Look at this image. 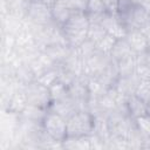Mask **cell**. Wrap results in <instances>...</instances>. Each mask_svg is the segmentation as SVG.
Listing matches in <instances>:
<instances>
[{
  "label": "cell",
  "instance_id": "2e32d148",
  "mask_svg": "<svg viewBox=\"0 0 150 150\" xmlns=\"http://www.w3.org/2000/svg\"><path fill=\"white\" fill-rule=\"evenodd\" d=\"M108 33L105 32V29L103 28V26L100 22H90L89 28H88V34H87V39H89L90 41H93L95 45L102 40Z\"/></svg>",
  "mask_w": 150,
  "mask_h": 150
},
{
  "label": "cell",
  "instance_id": "603a6c76",
  "mask_svg": "<svg viewBox=\"0 0 150 150\" xmlns=\"http://www.w3.org/2000/svg\"><path fill=\"white\" fill-rule=\"evenodd\" d=\"M139 30L145 35V38L148 39V41H149V43H150V20H149Z\"/></svg>",
  "mask_w": 150,
  "mask_h": 150
},
{
  "label": "cell",
  "instance_id": "7c38bea8",
  "mask_svg": "<svg viewBox=\"0 0 150 150\" xmlns=\"http://www.w3.org/2000/svg\"><path fill=\"white\" fill-rule=\"evenodd\" d=\"M127 110L130 117L135 120L139 116L149 114V104L139 100L136 95H131L127 98Z\"/></svg>",
  "mask_w": 150,
  "mask_h": 150
},
{
  "label": "cell",
  "instance_id": "ffe728a7",
  "mask_svg": "<svg viewBox=\"0 0 150 150\" xmlns=\"http://www.w3.org/2000/svg\"><path fill=\"white\" fill-rule=\"evenodd\" d=\"M135 124L142 134L150 137V112L135 118Z\"/></svg>",
  "mask_w": 150,
  "mask_h": 150
},
{
  "label": "cell",
  "instance_id": "52a82bcc",
  "mask_svg": "<svg viewBox=\"0 0 150 150\" xmlns=\"http://www.w3.org/2000/svg\"><path fill=\"white\" fill-rule=\"evenodd\" d=\"M112 61L110 54H105L102 52H98L97 49L90 54L88 57L83 60L84 63V74L89 77H96L100 75L107 67L108 64Z\"/></svg>",
  "mask_w": 150,
  "mask_h": 150
},
{
  "label": "cell",
  "instance_id": "9c48e42d",
  "mask_svg": "<svg viewBox=\"0 0 150 150\" xmlns=\"http://www.w3.org/2000/svg\"><path fill=\"white\" fill-rule=\"evenodd\" d=\"M125 40L128 41L129 46L136 54H142L150 48V43L148 39L139 29L129 30L125 35Z\"/></svg>",
  "mask_w": 150,
  "mask_h": 150
},
{
  "label": "cell",
  "instance_id": "8fae6325",
  "mask_svg": "<svg viewBox=\"0 0 150 150\" xmlns=\"http://www.w3.org/2000/svg\"><path fill=\"white\" fill-rule=\"evenodd\" d=\"M52 8V14H53V20L55 23L62 27V25L69 19L71 13L74 12L71 7L64 1V0H57L55 4L50 6Z\"/></svg>",
  "mask_w": 150,
  "mask_h": 150
},
{
  "label": "cell",
  "instance_id": "3957f363",
  "mask_svg": "<svg viewBox=\"0 0 150 150\" xmlns=\"http://www.w3.org/2000/svg\"><path fill=\"white\" fill-rule=\"evenodd\" d=\"M42 128L50 138L59 143H63L67 138V120L52 110H48L42 120Z\"/></svg>",
  "mask_w": 150,
  "mask_h": 150
},
{
  "label": "cell",
  "instance_id": "44dd1931",
  "mask_svg": "<svg viewBox=\"0 0 150 150\" xmlns=\"http://www.w3.org/2000/svg\"><path fill=\"white\" fill-rule=\"evenodd\" d=\"M107 12L110 14H117L120 8V0H103Z\"/></svg>",
  "mask_w": 150,
  "mask_h": 150
},
{
  "label": "cell",
  "instance_id": "7a4b0ae2",
  "mask_svg": "<svg viewBox=\"0 0 150 150\" xmlns=\"http://www.w3.org/2000/svg\"><path fill=\"white\" fill-rule=\"evenodd\" d=\"M94 116L88 110H79L67 120V137H82L91 135Z\"/></svg>",
  "mask_w": 150,
  "mask_h": 150
},
{
  "label": "cell",
  "instance_id": "9a60e30c",
  "mask_svg": "<svg viewBox=\"0 0 150 150\" xmlns=\"http://www.w3.org/2000/svg\"><path fill=\"white\" fill-rule=\"evenodd\" d=\"M47 111H48V109H45V108H41L38 105H33V104H27L26 108L21 111L20 116L26 118V120H30V121H35V122H42Z\"/></svg>",
  "mask_w": 150,
  "mask_h": 150
},
{
  "label": "cell",
  "instance_id": "d6986e66",
  "mask_svg": "<svg viewBox=\"0 0 150 150\" xmlns=\"http://www.w3.org/2000/svg\"><path fill=\"white\" fill-rule=\"evenodd\" d=\"M118 39H116L115 36L110 35V34H107L102 40H100L97 43H96V49L98 52H102V53H105V54H110L114 45L116 43Z\"/></svg>",
  "mask_w": 150,
  "mask_h": 150
},
{
  "label": "cell",
  "instance_id": "ac0fdd59",
  "mask_svg": "<svg viewBox=\"0 0 150 150\" xmlns=\"http://www.w3.org/2000/svg\"><path fill=\"white\" fill-rule=\"evenodd\" d=\"M135 95L146 104H150V80H141Z\"/></svg>",
  "mask_w": 150,
  "mask_h": 150
},
{
  "label": "cell",
  "instance_id": "8992f818",
  "mask_svg": "<svg viewBox=\"0 0 150 150\" xmlns=\"http://www.w3.org/2000/svg\"><path fill=\"white\" fill-rule=\"evenodd\" d=\"M25 16L34 26H45L54 21L50 6L42 2L41 0L27 2Z\"/></svg>",
  "mask_w": 150,
  "mask_h": 150
},
{
  "label": "cell",
  "instance_id": "4fadbf2b",
  "mask_svg": "<svg viewBox=\"0 0 150 150\" xmlns=\"http://www.w3.org/2000/svg\"><path fill=\"white\" fill-rule=\"evenodd\" d=\"M132 54H136V53L131 49V47L129 46V43L125 40V38L118 39L116 41V43L114 45L111 52H110L111 59L114 61H116V62L120 61V60H122V59H124V57H128V56H130Z\"/></svg>",
  "mask_w": 150,
  "mask_h": 150
},
{
  "label": "cell",
  "instance_id": "5b68a950",
  "mask_svg": "<svg viewBox=\"0 0 150 150\" xmlns=\"http://www.w3.org/2000/svg\"><path fill=\"white\" fill-rule=\"evenodd\" d=\"M117 15L128 32L141 29L150 20L149 13L139 5H132L129 8L118 12Z\"/></svg>",
  "mask_w": 150,
  "mask_h": 150
},
{
  "label": "cell",
  "instance_id": "277c9868",
  "mask_svg": "<svg viewBox=\"0 0 150 150\" xmlns=\"http://www.w3.org/2000/svg\"><path fill=\"white\" fill-rule=\"evenodd\" d=\"M23 91L27 98L28 104L38 105L45 109H49L52 104V95L49 87L42 84L38 80L26 84L23 87Z\"/></svg>",
  "mask_w": 150,
  "mask_h": 150
},
{
  "label": "cell",
  "instance_id": "7402d4cb",
  "mask_svg": "<svg viewBox=\"0 0 150 150\" xmlns=\"http://www.w3.org/2000/svg\"><path fill=\"white\" fill-rule=\"evenodd\" d=\"M138 60L142 61V62H144L145 64H148L150 67V48L148 50H145L144 53L138 54Z\"/></svg>",
  "mask_w": 150,
  "mask_h": 150
},
{
  "label": "cell",
  "instance_id": "5bb4252c",
  "mask_svg": "<svg viewBox=\"0 0 150 150\" xmlns=\"http://www.w3.org/2000/svg\"><path fill=\"white\" fill-rule=\"evenodd\" d=\"M138 62V56L137 54H132L128 57H124L120 61H117V69H118V74L120 77L121 76H128L135 73L136 66Z\"/></svg>",
  "mask_w": 150,
  "mask_h": 150
},
{
  "label": "cell",
  "instance_id": "6da1fadb",
  "mask_svg": "<svg viewBox=\"0 0 150 150\" xmlns=\"http://www.w3.org/2000/svg\"><path fill=\"white\" fill-rule=\"evenodd\" d=\"M89 25H90V21L86 12L74 11L71 13L69 19L61 27L66 42L70 48H76L84 40H87Z\"/></svg>",
  "mask_w": 150,
  "mask_h": 150
},
{
  "label": "cell",
  "instance_id": "ba28073f",
  "mask_svg": "<svg viewBox=\"0 0 150 150\" xmlns=\"http://www.w3.org/2000/svg\"><path fill=\"white\" fill-rule=\"evenodd\" d=\"M100 23L103 26V28L105 29V32L108 34L115 36L116 39H123V38H125V35L128 33V30L125 29V27L121 22L117 14L105 13L102 16Z\"/></svg>",
  "mask_w": 150,
  "mask_h": 150
},
{
  "label": "cell",
  "instance_id": "30bf717a",
  "mask_svg": "<svg viewBox=\"0 0 150 150\" xmlns=\"http://www.w3.org/2000/svg\"><path fill=\"white\" fill-rule=\"evenodd\" d=\"M139 79L137 77V75L134 73L131 75H128V76H121L117 82L115 83V88L123 95L125 96L127 98L131 95H135V91H136V88L139 83Z\"/></svg>",
  "mask_w": 150,
  "mask_h": 150
},
{
  "label": "cell",
  "instance_id": "e0dca14e",
  "mask_svg": "<svg viewBox=\"0 0 150 150\" xmlns=\"http://www.w3.org/2000/svg\"><path fill=\"white\" fill-rule=\"evenodd\" d=\"M36 80H38L39 82H41L42 84H45V86H47V87H50L53 83H55V82L59 80L57 67L55 66V67H53V68H50V69H48V70L41 73V74L36 77Z\"/></svg>",
  "mask_w": 150,
  "mask_h": 150
}]
</instances>
